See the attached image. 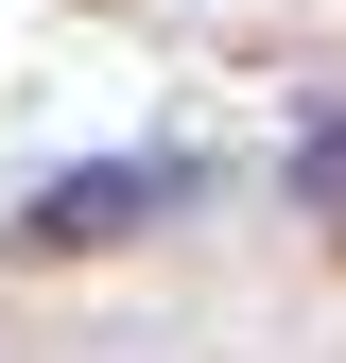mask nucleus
Returning a JSON list of instances; mask_svg holds the SVG:
<instances>
[{"instance_id": "obj_1", "label": "nucleus", "mask_w": 346, "mask_h": 363, "mask_svg": "<svg viewBox=\"0 0 346 363\" xmlns=\"http://www.w3.org/2000/svg\"><path fill=\"white\" fill-rule=\"evenodd\" d=\"M156 191H173V173H69V191L35 208V225H52V242H104V225H139Z\"/></svg>"}]
</instances>
